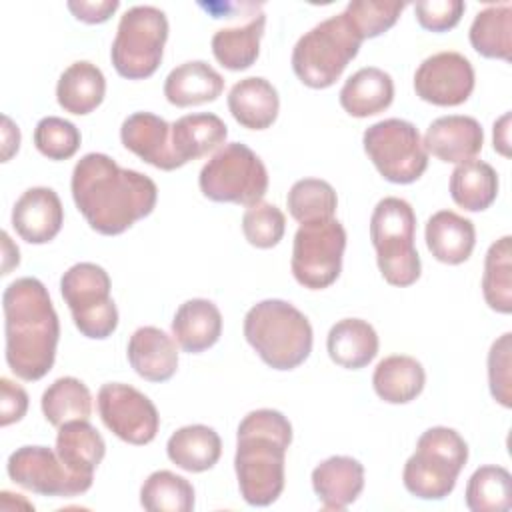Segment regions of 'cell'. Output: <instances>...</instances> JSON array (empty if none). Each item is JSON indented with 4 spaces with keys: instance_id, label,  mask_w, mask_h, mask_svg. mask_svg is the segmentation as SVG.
<instances>
[{
    "instance_id": "obj_1",
    "label": "cell",
    "mask_w": 512,
    "mask_h": 512,
    "mask_svg": "<svg viewBox=\"0 0 512 512\" xmlns=\"http://www.w3.org/2000/svg\"><path fill=\"white\" fill-rule=\"evenodd\" d=\"M76 208L92 230L104 236H118L134 222L152 214L158 188L142 172L120 168L108 154H84L70 180Z\"/></svg>"
},
{
    "instance_id": "obj_2",
    "label": "cell",
    "mask_w": 512,
    "mask_h": 512,
    "mask_svg": "<svg viewBox=\"0 0 512 512\" xmlns=\"http://www.w3.org/2000/svg\"><path fill=\"white\" fill-rule=\"evenodd\" d=\"M2 310L8 368L26 382L44 378L54 366L60 338L46 286L32 276L14 280L2 294Z\"/></svg>"
},
{
    "instance_id": "obj_3",
    "label": "cell",
    "mask_w": 512,
    "mask_h": 512,
    "mask_svg": "<svg viewBox=\"0 0 512 512\" xmlns=\"http://www.w3.org/2000/svg\"><path fill=\"white\" fill-rule=\"evenodd\" d=\"M290 420L272 408L248 412L236 430L234 470L242 498L250 506H270L284 490Z\"/></svg>"
},
{
    "instance_id": "obj_4",
    "label": "cell",
    "mask_w": 512,
    "mask_h": 512,
    "mask_svg": "<svg viewBox=\"0 0 512 512\" xmlns=\"http://www.w3.org/2000/svg\"><path fill=\"white\" fill-rule=\"evenodd\" d=\"M244 338L274 370H294L312 352V326L290 302L268 298L244 316Z\"/></svg>"
},
{
    "instance_id": "obj_5",
    "label": "cell",
    "mask_w": 512,
    "mask_h": 512,
    "mask_svg": "<svg viewBox=\"0 0 512 512\" xmlns=\"http://www.w3.org/2000/svg\"><path fill=\"white\" fill-rule=\"evenodd\" d=\"M362 42L344 12L330 16L298 38L292 50V70L304 86L328 88L356 58Z\"/></svg>"
},
{
    "instance_id": "obj_6",
    "label": "cell",
    "mask_w": 512,
    "mask_h": 512,
    "mask_svg": "<svg viewBox=\"0 0 512 512\" xmlns=\"http://www.w3.org/2000/svg\"><path fill=\"white\" fill-rule=\"evenodd\" d=\"M466 462V440L454 428L432 426L420 434L414 454L404 464V488L420 500H444Z\"/></svg>"
},
{
    "instance_id": "obj_7",
    "label": "cell",
    "mask_w": 512,
    "mask_h": 512,
    "mask_svg": "<svg viewBox=\"0 0 512 512\" xmlns=\"http://www.w3.org/2000/svg\"><path fill=\"white\" fill-rule=\"evenodd\" d=\"M416 214L398 196L382 198L370 216V240L382 278L392 286H412L422 272L414 244Z\"/></svg>"
},
{
    "instance_id": "obj_8",
    "label": "cell",
    "mask_w": 512,
    "mask_h": 512,
    "mask_svg": "<svg viewBox=\"0 0 512 512\" xmlns=\"http://www.w3.org/2000/svg\"><path fill=\"white\" fill-rule=\"evenodd\" d=\"M168 18L156 6H132L120 16L110 48L114 70L128 80L150 78L164 54Z\"/></svg>"
},
{
    "instance_id": "obj_9",
    "label": "cell",
    "mask_w": 512,
    "mask_h": 512,
    "mask_svg": "<svg viewBox=\"0 0 512 512\" xmlns=\"http://www.w3.org/2000/svg\"><path fill=\"white\" fill-rule=\"evenodd\" d=\"M198 184L212 202L254 206L268 190V170L252 148L228 142L202 166Z\"/></svg>"
},
{
    "instance_id": "obj_10",
    "label": "cell",
    "mask_w": 512,
    "mask_h": 512,
    "mask_svg": "<svg viewBox=\"0 0 512 512\" xmlns=\"http://www.w3.org/2000/svg\"><path fill=\"white\" fill-rule=\"evenodd\" d=\"M110 288L108 272L94 262H78L62 274L60 292L82 336L104 340L116 330L118 308Z\"/></svg>"
},
{
    "instance_id": "obj_11",
    "label": "cell",
    "mask_w": 512,
    "mask_h": 512,
    "mask_svg": "<svg viewBox=\"0 0 512 512\" xmlns=\"http://www.w3.org/2000/svg\"><path fill=\"white\" fill-rule=\"evenodd\" d=\"M364 152L392 184H412L428 168V152L418 128L402 118H386L364 130Z\"/></svg>"
},
{
    "instance_id": "obj_12",
    "label": "cell",
    "mask_w": 512,
    "mask_h": 512,
    "mask_svg": "<svg viewBox=\"0 0 512 512\" xmlns=\"http://www.w3.org/2000/svg\"><path fill=\"white\" fill-rule=\"evenodd\" d=\"M346 230L340 220H316L300 224L294 234L290 268L296 282L308 290H324L342 270Z\"/></svg>"
},
{
    "instance_id": "obj_13",
    "label": "cell",
    "mask_w": 512,
    "mask_h": 512,
    "mask_svg": "<svg viewBox=\"0 0 512 512\" xmlns=\"http://www.w3.org/2000/svg\"><path fill=\"white\" fill-rule=\"evenodd\" d=\"M96 404L104 426L120 440L144 446L156 438L160 428L158 410L138 388L122 382L102 384Z\"/></svg>"
},
{
    "instance_id": "obj_14",
    "label": "cell",
    "mask_w": 512,
    "mask_h": 512,
    "mask_svg": "<svg viewBox=\"0 0 512 512\" xmlns=\"http://www.w3.org/2000/svg\"><path fill=\"white\" fill-rule=\"evenodd\" d=\"M6 472L18 486L40 496H78L90 490V482L74 476L48 446H22L8 456Z\"/></svg>"
},
{
    "instance_id": "obj_15",
    "label": "cell",
    "mask_w": 512,
    "mask_h": 512,
    "mask_svg": "<svg viewBox=\"0 0 512 512\" xmlns=\"http://www.w3.org/2000/svg\"><path fill=\"white\" fill-rule=\"evenodd\" d=\"M470 60L454 50H444L422 60L414 74L416 96L434 106H460L474 90Z\"/></svg>"
},
{
    "instance_id": "obj_16",
    "label": "cell",
    "mask_w": 512,
    "mask_h": 512,
    "mask_svg": "<svg viewBox=\"0 0 512 512\" xmlns=\"http://www.w3.org/2000/svg\"><path fill=\"white\" fill-rule=\"evenodd\" d=\"M120 140L126 150L160 170H176L182 162L172 150V126L152 114L134 112L120 126Z\"/></svg>"
},
{
    "instance_id": "obj_17",
    "label": "cell",
    "mask_w": 512,
    "mask_h": 512,
    "mask_svg": "<svg viewBox=\"0 0 512 512\" xmlns=\"http://www.w3.org/2000/svg\"><path fill=\"white\" fill-rule=\"evenodd\" d=\"M64 224V208L58 194L48 186L22 192L12 208V226L28 244H46L56 238Z\"/></svg>"
},
{
    "instance_id": "obj_18",
    "label": "cell",
    "mask_w": 512,
    "mask_h": 512,
    "mask_svg": "<svg viewBox=\"0 0 512 512\" xmlns=\"http://www.w3.org/2000/svg\"><path fill=\"white\" fill-rule=\"evenodd\" d=\"M422 144L438 160L460 164L472 160L482 150L484 132L476 118L450 114L432 120Z\"/></svg>"
},
{
    "instance_id": "obj_19",
    "label": "cell",
    "mask_w": 512,
    "mask_h": 512,
    "mask_svg": "<svg viewBox=\"0 0 512 512\" xmlns=\"http://www.w3.org/2000/svg\"><path fill=\"white\" fill-rule=\"evenodd\" d=\"M128 362L148 382H166L178 370L176 340L156 326H140L128 340Z\"/></svg>"
},
{
    "instance_id": "obj_20",
    "label": "cell",
    "mask_w": 512,
    "mask_h": 512,
    "mask_svg": "<svg viewBox=\"0 0 512 512\" xmlns=\"http://www.w3.org/2000/svg\"><path fill=\"white\" fill-rule=\"evenodd\" d=\"M312 488L324 510H346L364 488V466L352 456H330L312 470Z\"/></svg>"
},
{
    "instance_id": "obj_21",
    "label": "cell",
    "mask_w": 512,
    "mask_h": 512,
    "mask_svg": "<svg viewBox=\"0 0 512 512\" xmlns=\"http://www.w3.org/2000/svg\"><path fill=\"white\" fill-rule=\"evenodd\" d=\"M424 238L438 262L456 266L470 258L476 246V228L472 220L452 210H438L428 218Z\"/></svg>"
},
{
    "instance_id": "obj_22",
    "label": "cell",
    "mask_w": 512,
    "mask_h": 512,
    "mask_svg": "<svg viewBox=\"0 0 512 512\" xmlns=\"http://www.w3.org/2000/svg\"><path fill=\"white\" fill-rule=\"evenodd\" d=\"M54 450L74 476L92 484L94 470L106 454V444L88 420H72L58 428Z\"/></svg>"
},
{
    "instance_id": "obj_23",
    "label": "cell",
    "mask_w": 512,
    "mask_h": 512,
    "mask_svg": "<svg viewBox=\"0 0 512 512\" xmlns=\"http://www.w3.org/2000/svg\"><path fill=\"white\" fill-rule=\"evenodd\" d=\"M222 334V314L212 300L192 298L178 306L172 318V336L176 344L190 354L212 348Z\"/></svg>"
},
{
    "instance_id": "obj_24",
    "label": "cell",
    "mask_w": 512,
    "mask_h": 512,
    "mask_svg": "<svg viewBox=\"0 0 512 512\" xmlns=\"http://www.w3.org/2000/svg\"><path fill=\"white\" fill-rule=\"evenodd\" d=\"M228 110L240 126L248 130H266L278 118L280 98L266 78L248 76L230 88Z\"/></svg>"
},
{
    "instance_id": "obj_25",
    "label": "cell",
    "mask_w": 512,
    "mask_h": 512,
    "mask_svg": "<svg viewBox=\"0 0 512 512\" xmlns=\"http://www.w3.org/2000/svg\"><path fill=\"white\" fill-rule=\"evenodd\" d=\"M224 90V78L204 60H190L170 70L164 80V96L178 108L214 102Z\"/></svg>"
},
{
    "instance_id": "obj_26",
    "label": "cell",
    "mask_w": 512,
    "mask_h": 512,
    "mask_svg": "<svg viewBox=\"0 0 512 512\" xmlns=\"http://www.w3.org/2000/svg\"><path fill=\"white\" fill-rule=\"evenodd\" d=\"M338 100L344 112L354 118H368L380 114L394 100V80L382 68H360L344 82Z\"/></svg>"
},
{
    "instance_id": "obj_27",
    "label": "cell",
    "mask_w": 512,
    "mask_h": 512,
    "mask_svg": "<svg viewBox=\"0 0 512 512\" xmlns=\"http://www.w3.org/2000/svg\"><path fill=\"white\" fill-rule=\"evenodd\" d=\"M326 350L334 364L360 370L376 358L378 334L374 326L362 318H342L330 328Z\"/></svg>"
},
{
    "instance_id": "obj_28",
    "label": "cell",
    "mask_w": 512,
    "mask_h": 512,
    "mask_svg": "<svg viewBox=\"0 0 512 512\" xmlns=\"http://www.w3.org/2000/svg\"><path fill=\"white\" fill-rule=\"evenodd\" d=\"M228 126L212 112H198L180 116L172 124V150L182 166L190 160H198L218 146H224Z\"/></svg>"
},
{
    "instance_id": "obj_29",
    "label": "cell",
    "mask_w": 512,
    "mask_h": 512,
    "mask_svg": "<svg viewBox=\"0 0 512 512\" xmlns=\"http://www.w3.org/2000/svg\"><path fill=\"white\" fill-rule=\"evenodd\" d=\"M426 384L424 366L406 354H392L378 362L372 386L380 400L388 404H408L420 396Z\"/></svg>"
},
{
    "instance_id": "obj_30",
    "label": "cell",
    "mask_w": 512,
    "mask_h": 512,
    "mask_svg": "<svg viewBox=\"0 0 512 512\" xmlns=\"http://www.w3.org/2000/svg\"><path fill=\"white\" fill-rule=\"evenodd\" d=\"M106 94V78L102 70L88 62L78 60L70 64L58 78L56 100L64 112L84 116L96 110Z\"/></svg>"
},
{
    "instance_id": "obj_31",
    "label": "cell",
    "mask_w": 512,
    "mask_h": 512,
    "mask_svg": "<svg viewBox=\"0 0 512 512\" xmlns=\"http://www.w3.org/2000/svg\"><path fill=\"white\" fill-rule=\"evenodd\" d=\"M264 26L266 16L260 10L240 26L216 30L210 42L214 58L232 72L250 68L258 60Z\"/></svg>"
},
{
    "instance_id": "obj_32",
    "label": "cell",
    "mask_w": 512,
    "mask_h": 512,
    "mask_svg": "<svg viewBox=\"0 0 512 512\" xmlns=\"http://www.w3.org/2000/svg\"><path fill=\"white\" fill-rule=\"evenodd\" d=\"M170 462L186 472L210 470L222 454V440L218 432L204 424L182 426L166 442Z\"/></svg>"
},
{
    "instance_id": "obj_33",
    "label": "cell",
    "mask_w": 512,
    "mask_h": 512,
    "mask_svg": "<svg viewBox=\"0 0 512 512\" xmlns=\"http://www.w3.org/2000/svg\"><path fill=\"white\" fill-rule=\"evenodd\" d=\"M448 186L452 200L460 208L482 212L490 208L498 196V174L488 162L472 158L452 170Z\"/></svg>"
},
{
    "instance_id": "obj_34",
    "label": "cell",
    "mask_w": 512,
    "mask_h": 512,
    "mask_svg": "<svg viewBox=\"0 0 512 512\" xmlns=\"http://www.w3.org/2000/svg\"><path fill=\"white\" fill-rule=\"evenodd\" d=\"M470 44L484 58L510 62L512 58V4H490L470 24Z\"/></svg>"
},
{
    "instance_id": "obj_35",
    "label": "cell",
    "mask_w": 512,
    "mask_h": 512,
    "mask_svg": "<svg viewBox=\"0 0 512 512\" xmlns=\"http://www.w3.org/2000/svg\"><path fill=\"white\" fill-rule=\"evenodd\" d=\"M40 406L44 418L52 426L60 428L72 420H90L92 394L82 380L74 376H62L44 390Z\"/></svg>"
},
{
    "instance_id": "obj_36",
    "label": "cell",
    "mask_w": 512,
    "mask_h": 512,
    "mask_svg": "<svg viewBox=\"0 0 512 512\" xmlns=\"http://www.w3.org/2000/svg\"><path fill=\"white\" fill-rule=\"evenodd\" d=\"M482 294L486 304L500 312H512V238L502 236L492 242L484 258Z\"/></svg>"
},
{
    "instance_id": "obj_37",
    "label": "cell",
    "mask_w": 512,
    "mask_h": 512,
    "mask_svg": "<svg viewBox=\"0 0 512 512\" xmlns=\"http://www.w3.org/2000/svg\"><path fill=\"white\" fill-rule=\"evenodd\" d=\"M466 506L472 512H506L512 508V476L504 466H480L466 484Z\"/></svg>"
},
{
    "instance_id": "obj_38",
    "label": "cell",
    "mask_w": 512,
    "mask_h": 512,
    "mask_svg": "<svg viewBox=\"0 0 512 512\" xmlns=\"http://www.w3.org/2000/svg\"><path fill=\"white\" fill-rule=\"evenodd\" d=\"M140 504L148 512H190L194 486L170 470H156L140 488Z\"/></svg>"
},
{
    "instance_id": "obj_39",
    "label": "cell",
    "mask_w": 512,
    "mask_h": 512,
    "mask_svg": "<svg viewBox=\"0 0 512 512\" xmlns=\"http://www.w3.org/2000/svg\"><path fill=\"white\" fill-rule=\"evenodd\" d=\"M286 206L290 216L300 222H316L334 218L338 208V196L332 184L320 178H302L292 184Z\"/></svg>"
},
{
    "instance_id": "obj_40",
    "label": "cell",
    "mask_w": 512,
    "mask_h": 512,
    "mask_svg": "<svg viewBox=\"0 0 512 512\" xmlns=\"http://www.w3.org/2000/svg\"><path fill=\"white\" fill-rule=\"evenodd\" d=\"M404 8L406 2L396 0H352L344 8V14L362 36V40H366L390 30Z\"/></svg>"
},
{
    "instance_id": "obj_41",
    "label": "cell",
    "mask_w": 512,
    "mask_h": 512,
    "mask_svg": "<svg viewBox=\"0 0 512 512\" xmlns=\"http://www.w3.org/2000/svg\"><path fill=\"white\" fill-rule=\"evenodd\" d=\"M82 136L76 124L60 116H46L34 128V146L48 160H68L80 148Z\"/></svg>"
},
{
    "instance_id": "obj_42",
    "label": "cell",
    "mask_w": 512,
    "mask_h": 512,
    "mask_svg": "<svg viewBox=\"0 0 512 512\" xmlns=\"http://www.w3.org/2000/svg\"><path fill=\"white\" fill-rule=\"evenodd\" d=\"M286 230L284 212L270 202H258L248 206L242 216V232L248 244L256 248H274Z\"/></svg>"
},
{
    "instance_id": "obj_43",
    "label": "cell",
    "mask_w": 512,
    "mask_h": 512,
    "mask_svg": "<svg viewBox=\"0 0 512 512\" xmlns=\"http://www.w3.org/2000/svg\"><path fill=\"white\" fill-rule=\"evenodd\" d=\"M488 384L492 398L512 408V334L504 332L488 352Z\"/></svg>"
},
{
    "instance_id": "obj_44",
    "label": "cell",
    "mask_w": 512,
    "mask_h": 512,
    "mask_svg": "<svg viewBox=\"0 0 512 512\" xmlns=\"http://www.w3.org/2000/svg\"><path fill=\"white\" fill-rule=\"evenodd\" d=\"M464 10L466 4L462 0H422L414 6L418 24L430 32H446L454 28Z\"/></svg>"
},
{
    "instance_id": "obj_45",
    "label": "cell",
    "mask_w": 512,
    "mask_h": 512,
    "mask_svg": "<svg viewBox=\"0 0 512 512\" xmlns=\"http://www.w3.org/2000/svg\"><path fill=\"white\" fill-rule=\"evenodd\" d=\"M28 410L26 390L10 378H0V426L20 422Z\"/></svg>"
},
{
    "instance_id": "obj_46",
    "label": "cell",
    "mask_w": 512,
    "mask_h": 512,
    "mask_svg": "<svg viewBox=\"0 0 512 512\" xmlns=\"http://www.w3.org/2000/svg\"><path fill=\"white\" fill-rule=\"evenodd\" d=\"M120 2L118 0H72L68 2V10L86 24H102L106 22L116 10Z\"/></svg>"
},
{
    "instance_id": "obj_47",
    "label": "cell",
    "mask_w": 512,
    "mask_h": 512,
    "mask_svg": "<svg viewBox=\"0 0 512 512\" xmlns=\"http://www.w3.org/2000/svg\"><path fill=\"white\" fill-rule=\"evenodd\" d=\"M2 124V162H8L10 156L20 148V130L8 116L2 118Z\"/></svg>"
},
{
    "instance_id": "obj_48",
    "label": "cell",
    "mask_w": 512,
    "mask_h": 512,
    "mask_svg": "<svg viewBox=\"0 0 512 512\" xmlns=\"http://www.w3.org/2000/svg\"><path fill=\"white\" fill-rule=\"evenodd\" d=\"M494 150L506 158L510 156V112L494 122Z\"/></svg>"
}]
</instances>
